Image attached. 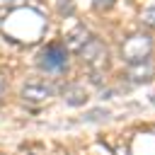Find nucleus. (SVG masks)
<instances>
[{
	"label": "nucleus",
	"mask_w": 155,
	"mask_h": 155,
	"mask_svg": "<svg viewBox=\"0 0 155 155\" xmlns=\"http://www.w3.org/2000/svg\"><path fill=\"white\" fill-rule=\"evenodd\" d=\"M126 78H128L131 82H136V85H143V82L153 80V78H155V63H153V58L131 63L128 70H126Z\"/></svg>",
	"instance_id": "39448f33"
},
{
	"label": "nucleus",
	"mask_w": 155,
	"mask_h": 155,
	"mask_svg": "<svg viewBox=\"0 0 155 155\" xmlns=\"http://www.w3.org/2000/svg\"><path fill=\"white\" fill-rule=\"evenodd\" d=\"M22 97H24V99H29V102H46V99L51 97V90H48L46 85L31 82V85H27V87H24Z\"/></svg>",
	"instance_id": "423d86ee"
},
{
	"label": "nucleus",
	"mask_w": 155,
	"mask_h": 155,
	"mask_svg": "<svg viewBox=\"0 0 155 155\" xmlns=\"http://www.w3.org/2000/svg\"><path fill=\"white\" fill-rule=\"evenodd\" d=\"M2 31H5V36L12 39V41L29 44V41H34V39H39V36L44 34V17H41L36 10H29V7L17 10V12H12V15L5 19Z\"/></svg>",
	"instance_id": "f257e3e1"
},
{
	"label": "nucleus",
	"mask_w": 155,
	"mask_h": 155,
	"mask_svg": "<svg viewBox=\"0 0 155 155\" xmlns=\"http://www.w3.org/2000/svg\"><path fill=\"white\" fill-rule=\"evenodd\" d=\"M78 53H80V58H82L87 65H92V68H94V65H99V68L107 65V46H104L102 41H97L94 36H90Z\"/></svg>",
	"instance_id": "20e7f679"
},
{
	"label": "nucleus",
	"mask_w": 155,
	"mask_h": 155,
	"mask_svg": "<svg viewBox=\"0 0 155 155\" xmlns=\"http://www.w3.org/2000/svg\"><path fill=\"white\" fill-rule=\"evenodd\" d=\"M2 97H5V75L0 70V102H2Z\"/></svg>",
	"instance_id": "9d476101"
},
{
	"label": "nucleus",
	"mask_w": 155,
	"mask_h": 155,
	"mask_svg": "<svg viewBox=\"0 0 155 155\" xmlns=\"http://www.w3.org/2000/svg\"><path fill=\"white\" fill-rule=\"evenodd\" d=\"M143 22H145L148 27H155V5L145 10V15H143Z\"/></svg>",
	"instance_id": "6e6552de"
},
{
	"label": "nucleus",
	"mask_w": 155,
	"mask_h": 155,
	"mask_svg": "<svg viewBox=\"0 0 155 155\" xmlns=\"http://www.w3.org/2000/svg\"><path fill=\"white\" fill-rule=\"evenodd\" d=\"M153 104H155V94H153Z\"/></svg>",
	"instance_id": "f8f14e48"
},
{
	"label": "nucleus",
	"mask_w": 155,
	"mask_h": 155,
	"mask_svg": "<svg viewBox=\"0 0 155 155\" xmlns=\"http://www.w3.org/2000/svg\"><path fill=\"white\" fill-rule=\"evenodd\" d=\"M153 53V39L148 34H131L124 44H121V56L128 61V63H136V61H145L150 58Z\"/></svg>",
	"instance_id": "7ed1b4c3"
},
{
	"label": "nucleus",
	"mask_w": 155,
	"mask_h": 155,
	"mask_svg": "<svg viewBox=\"0 0 155 155\" xmlns=\"http://www.w3.org/2000/svg\"><path fill=\"white\" fill-rule=\"evenodd\" d=\"M65 94H68V104H82V102L87 99V97H85V92H82L80 87H70Z\"/></svg>",
	"instance_id": "0eeeda50"
},
{
	"label": "nucleus",
	"mask_w": 155,
	"mask_h": 155,
	"mask_svg": "<svg viewBox=\"0 0 155 155\" xmlns=\"http://www.w3.org/2000/svg\"><path fill=\"white\" fill-rule=\"evenodd\" d=\"M10 2H15V0H0V5H10Z\"/></svg>",
	"instance_id": "9b49d317"
},
{
	"label": "nucleus",
	"mask_w": 155,
	"mask_h": 155,
	"mask_svg": "<svg viewBox=\"0 0 155 155\" xmlns=\"http://www.w3.org/2000/svg\"><path fill=\"white\" fill-rule=\"evenodd\" d=\"M111 5H114V0H94V7H99V10H107Z\"/></svg>",
	"instance_id": "1a4fd4ad"
},
{
	"label": "nucleus",
	"mask_w": 155,
	"mask_h": 155,
	"mask_svg": "<svg viewBox=\"0 0 155 155\" xmlns=\"http://www.w3.org/2000/svg\"><path fill=\"white\" fill-rule=\"evenodd\" d=\"M68 65V48L65 44H46L39 53V68L46 70V73H63Z\"/></svg>",
	"instance_id": "f03ea898"
}]
</instances>
